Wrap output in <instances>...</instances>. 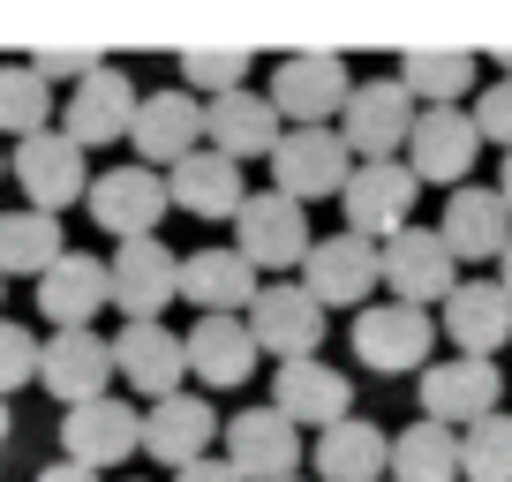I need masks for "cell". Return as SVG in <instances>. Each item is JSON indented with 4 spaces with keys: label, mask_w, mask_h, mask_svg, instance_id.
Here are the masks:
<instances>
[{
    "label": "cell",
    "mask_w": 512,
    "mask_h": 482,
    "mask_svg": "<svg viewBox=\"0 0 512 482\" xmlns=\"http://www.w3.org/2000/svg\"><path fill=\"white\" fill-rule=\"evenodd\" d=\"M415 98L400 91V76H377V83H354L347 106H339V144L354 151V166H377V159H407V136H415Z\"/></svg>",
    "instance_id": "1"
},
{
    "label": "cell",
    "mask_w": 512,
    "mask_h": 482,
    "mask_svg": "<svg viewBox=\"0 0 512 482\" xmlns=\"http://www.w3.org/2000/svg\"><path fill=\"white\" fill-rule=\"evenodd\" d=\"M8 174H16V189L31 196V211H53L61 219L68 204H83L91 196V151L76 144L68 129H38V136H23L16 144V159H8Z\"/></svg>",
    "instance_id": "2"
},
{
    "label": "cell",
    "mask_w": 512,
    "mask_h": 482,
    "mask_svg": "<svg viewBox=\"0 0 512 482\" xmlns=\"http://www.w3.org/2000/svg\"><path fill=\"white\" fill-rule=\"evenodd\" d=\"M241 324H249L256 354H279V362H309V354L324 347V332H332L324 302L302 287V279H264Z\"/></svg>",
    "instance_id": "3"
},
{
    "label": "cell",
    "mask_w": 512,
    "mask_h": 482,
    "mask_svg": "<svg viewBox=\"0 0 512 482\" xmlns=\"http://www.w3.org/2000/svg\"><path fill=\"white\" fill-rule=\"evenodd\" d=\"M430 347H437V317L430 309H407V302L354 309V362H362V370L415 377V370H430Z\"/></svg>",
    "instance_id": "4"
},
{
    "label": "cell",
    "mask_w": 512,
    "mask_h": 482,
    "mask_svg": "<svg viewBox=\"0 0 512 482\" xmlns=\"http://www.w3.org/2000/svg\"><path fill=\"white\" fill-rule=\"evenodd\" d=\"M347 61L339 53H324V46H309V53H279V68H272V113L287 121V129H332V113L347 106Z\"/></svg>",
    "instance_id": "5"
},
{
    "label": "cell",
    "mask_w": 512,
    "mask_h": 482,
    "mask_svg": "<svg viewBox=\"0 0 512 482\" xmlns=\"http://www.w3.org/2000/svg\"><path fill=\"white\" fill-rule=\"evenodd\" d=\"M234 249L256 272H294V264H309V249H317L309 204H294V196H279V189H249V204H241V219H234Z\"/></svg>",
    "instance_id": "6"
},
{
    "label": "cell",
    "mask_w": 512,
    "mask_h": 482,
    "mask_svg": "<svg viewBox=\"0 0 512 482\" xmlns=\"http://www.w3.org/2000/svg\"><path fill=\"white\" fill-rule=\"evenodd\" d=\"M415 196H422V181L407 174V159H377V166H354L347 174V189H339V211H347V234H362V241H392V234H407L415 226Z\"/></svg>",
    "instance_id": "7"
},
{
    "label": "cell",
    "mask_w": 512,
    "mask_h": 482,
    "mask_svg": "<svg viewBox=\"0 0 512 482\" xmlns=\"http://www.w3.org/2000/svg\"><path fill=\"white\" fill-rule=\"evenodd\" d=\"M83 204H91L98 234H113V249H121V241H159V219L174 211V196H166V174H151V166H106Z\"/></svg>",
    "instance_id": "8"
},
{
    "label": "cell",
    "mask_w": 512,
    "mask_h": 482,
    "mask_svg": "<svg viewBox=\"0 0 512 482\" xmlns=\"http://www.w3.org/2000/svg\"><path fill=\"white\" fill-rule=\"evenodd\" d=\"M384 287L407 309H445L452 287H460V257L445 249L437 226H407V234L384 241Z\"/></svg>",
    "instance_id": "9"
},
{
    "label": "cell",
    "mask_w": 512,
    "mask_h": 482,
    "mask_svg": "<svg viewBox=\"0 0 512 482\" xmlns=\"http://www.w3.org/2000/svg\"><path fill=\"white\" fill-rule=\"evenodd\" d=\"M302 287L317 294L324 309H369V294L384 287V249L339 226V234H324L317 249H309V264H302Z\"/></svg>",
    "instance_id": "10"
},
{
    "label": "cell",
    "mask_w": 512,
    "mask_h": 482,
    "mask_svg": "<svg viewBox=\"0 0 512 482\" xmlns=\"http://www.w3.org/2000/svg\"><path fill=\"white\" fill-rule=\"evenodd\" d=\"M128 144H136V166H151V174L166 166V174H174L189 151H204V98L181 91V83H166V91H144Z\"/></svg>",
    "instance_id": "11"
},
{
    "label": "cell",
    "mask_w": 512,
    "mask_h": 482,
    "mask_svg": "<svg viewBox=\"0 0 512 482\" xmlns=\"http://www.w3.org/2000/svg\"><path fill=\"white\" fill-rule=\"evenodd\" d=\"M347 174H354V151L339 144V129H287L272 151V189L294 196V204H317V196L339 204Z\"/></svg>",
    "instance_id": "12"
},
{
    "label": "cell",
    "mask_w": 512,
    "mask_h": 482,
    "mask_svg": "<svg viewBox=\"0 0 512 482\" xmlns=\"http://www.w3.org/2000/svg\"><path fill=\"white\" fill-rule=\"evenodd\" d=\"M128 452H144V415L128 400H83L61 415V460L91 467V475H106V467H121Z\"/></svg>",
    "instance_id": "13"
},
{
    "label": "cell",
    "mask_w": 512,
    "mask_h": 482,
    "mask_svg": "<svg viewBox=\"0 0 512 482\" xmlns=\"http://www.w3.org/2000/svg\"><path fill=\"white\" fill-rule=\"evenodd\" d=\"M497 400H505V377H497V362L452 354V362H430V370H422V422L475 430L482 415H497Z\"/></svg>",
    "instance_id": "14"
},
{
    "label": "cell",
    "mask_w": 512,
    "mask_h": 482,
    "mask_svg": "<svg viewBox=\"0 0 512 482\" xmlns=\"http://www.w3.org/2000/svg\"><path fill=\"white\" fill-rule=\"evenodd\" d=\"M475 151H482L475 113L430 106V113H415V136H407V174H415V181H437V189H467Z\"/></svg>",
    "instance_id": "15"
},
{
    "label": "cell",
    "mask_w": 512,
    "mask_h": 482,
    "mask_svg": "<svg viewBox=\"0 0 512 482\" xmlns=\"http://www.w3.org/2000/svg\"><path fill=\"white\" fill-rule=\"evenodd\" d=\"M219 445L241 482H294V460H302V437H294V422L279 407H241Z\"/></svg>",
    "instance_id": "16"
},
{
    "label": "cell",
    "mask_w": 512,
    "mask_h": 482,
    "mask_svg": "<svg viewBox=\"0 0 512 482\" xmlns=\"http://www.w3.org/2000/svg\"><path fill=\"white\" fill-rule=\"evenodd\" d=\"M226 437V422L211 415V400L204 392H174V400H151L144 407V452L159 467H196V460H211V445Z\"/></svg>",
    "instance_id": "17"
},
{
    "label": "cell",
    "mask_w": 512,
    "mask_h": 482,
    "mask_svg": "<svg viewBox=\"0 0 512 482\" xmlns=\"http://www.w3.org/2000/svg\"><path fill=\"white\" fill-rule=\"evenodd\" d=\"M113 377H121L113 370V339H98V332H53L46 347H38V385H46L61 407L106 400Z\"/></svg>",
    "instance_id": "18"
},
{
    "label": "cell",
    "mask_w": 512,
    "mask_h": 482,
    "mask_svg": "<svg viewBox=\"0 0 512 482\" xmlns=\"http://www.w3.org/2000/svg\"><path fill=\"white\" fill-rule=\"evenodd\" d=\"M113 370L144 392V400H174L181 377H189V339H181L174 324H159V317L121 324V332H113Z\"/></svg>",
    "instance_id": "19"
},
{
    "label": "cell",
    "mask_w": 512,
    "mask_h": 482,
    "mask_svg": "<svg viewBox=\"0 0 512 482\" xmlns=\"http://www.w3.org/2000/svg\"><path fill=\"white\" fill-rule=\"evenodd\" d=\"M272 407L294 422V430H332V422H347L354 407V377H339L332 362H279L272 370Z\"/></svg>",
    "instance_id": "20"
},
{
    "label": "cell",
    "mask_w": 512,
    "mask_h": 482,
    "mask_svg": "<svg viewBox=\"0 0 512 482\" xmlns=\"http://www.w3.org/2000/svg\"><path fill=\"white\" fill-rule=\"evenodd\" d=\"M106 302H113V264L83 257V249H68V257L38 279V317H46L53 332H91V317Z\"/></svg>",
    "instance_id": "21"
},
{
    "label": "cell",
    "mask_w": 512,
    "mask_h": 482,
    "mask_svg": "<svg viewBox=\"0 0 512 482\" xmlns=\"http://www.w3.org/2000/svg\"><path fill=\"white\" fill-rule=\"evenodd\" d=\"M279 136H287V121L272 113V98L264 91H226L204 106V144L219 151V159L249 166V159H272Z\"/></svg>",
    "instance_id": "22"
},
{
    "label": "cell",
    "mask_w": 512,
    "mask_h": 482,
    "mask_svg": "<svg viewBox=\"0 0 512 482\" xmlns=\"http://www.w3.org/2000/svg\"><path fill=\"white\" fill-rule=\"evenodd\" d=\"M136 106H144L136 76L106 61V68H98L91 83H76V91H68V113H61V129L76 136L83 151H91V144H113V136H128V129H136Z\"/></svg>",
    "instance_id": "23"
},
{
    "label": "cell",
    "mask_w": 512,
    "mask_h": 482,
    "mask_svg": "<svg viewBox=\"0 0 512 482\" xmlns=\"http://www.w3.org/2000/svg\"><path fill=\"white\" fill-rule=\"evenodd\" d=\"M174 294H181V264L166 241H121L113 249V309L128 324H151Z\"/></svg>",
    "instance_id": "24"
},
{
    "label": "cell",
    "mask_w": 512,
    "mask_h": 482,
    "mask_svg": "<svg viewBox=\"0 0 512 482\" xmlns=\"http://www.w3.org/2000/svg\"><path fill=\"white\" fill-rule=\"evenodd\" d=\"M256 264L241 257V249H189L181 257V302L204 309V317H249L256 302Z\"/></svg>",
    "instance_id": "25"
},
{
    "label": "cell",
    "mask_w": 512,
    "mask_h": 482,
    "mask_svg": "<svg viewBox=\"0 0 512 482\" xmlns=\"http://www.w3.org/2000/svg\"><path fill=\"white\" fill-rule=\"evenodd\" d=\"M437 234H445V249L460 264H482V257H505V241H512V204L497 189H452L445 196V219H437Z\"/></svg>",
    "instance_id": "26"
},
{
    "label": "cell",
    "mask_w": 512,
    "mask_h": 482,
    "mask_svg": "<svg viewBox=\"0 0 512 482\" xmlns=\"http://www.w3.org/2000/svg\"><path fill=\"white\" fill-rule=\"evenodd\" d=\"M445 339L460 354H475V362H490L497 347H505L512 339V294L497 287V279H460V287H452V302H445Z\"/></svg>",
    "instance_id": "27"
},
{
    "label": "cell",
    "mask_w": 512,
    "mask_h": 482,
    "mask_svg": "<svg viewBox=\"0 0 512 482\" xmlns=\"http://www.w3.org/2000/svg\"><path fill=\"white\" fill-rule=\"evenodd\" d=\"M166 196H174L189 219H241V204H249V189H241V166L219 159V151H189V159L166 174Z\"/></svg>",
    "instance_id": "28"
},
{
    "label": "cell",
    "mask_w": 512,
    "mask_h": 482,
    "mask_svg": "<svg viewBox=\"0 0 512 482\" xmlns=\"http://www.w3.org/2000/svg\"><path fill=\"white\" fill-rule=\"evenodd\" d=\"M317 482H392V437L369 415H347L317 437Z\"/></svg>",
    "instance_id": "29"
},
{
    "label": "cell",
    "mask_w": 512,
    "mask_h": 482,
    "mask_svg": "<svg viewBox=\"0 0 512 482\" xmlns=\"http://www.w3.org/2000/svg\"><path fill=\"white\" fill-rule=\"evenodd\" d=\"M189 377H204V385L234 392L256 377V339L241 317H196L189 324Z\"/></svg>",
    "instance_id": "30"
},
{
    "label": "cell",
    "mask_w": 512,
    "mask_h": 482,
    "mask_svg": "<svg viewBox=\"0 0 512 482\" xmlns=\"http://www.w3.org/2000/svg\"><path fill=\"white\" fill-rule=\"evenodd\" d=\"M400 91L415 98L422 113L430 106H460V98L475 91V53H460V46H407L400 53Z\"/></svg>",
    "instance_id": "31"
},
{
    "label": "cell",
    "mask_w": 512,
    "mask_h": 482,
    "mask_svg": "<svg viewBox=\"0 0 512 482\" xmlns=\"http://www.w3.org/2000/svg\"><path fill=\"white\" fill-rule=\"evenodd\" d=\"M68 257V241H61V219L53 211H0V279H46L53 264Z\"/></svg>",
    "instance_id": "32"
},
{
    "label": "cell",
    "mask_w": 512,
    "mask_h": 482,
    "mask_svg": "<svg viewBox=\"0 0 512 482\" xmlns=\"http://www.w3.org/2000/svg\"><path fill=\"white\" fill-rule=\"evenodd\" d=\"M392 482H460V437L445 422H407L392 437Z\"/></svg>",
    "instance_id": "33"
},
{
    "label": "cell",
    "mask_w": 512,
    "mask_h": 482,
    "mask_svg": "<svg viewBox=\"0 0 512 482\" xmlns=\"http://www.w3.org/2000/svg\"><path fill=\"white\" fill-rule=\"evenodd\" d=\"M53 129V83L31 61H0V136H38Z\"/></svg>",
    "instance_id": "34"
},
{
    "label": "cell",
    "mask_w": 512,
    "mask_h": 482,
    "mask_svg": "<svg viewBox=\"0 0 512 482\" xmlns=\"http://www.w3.org/2000/svg\"><path fill=\"white\" fill-rule=\"evenodd\" d=\"M174 68H181V91H196L211 106V98H226V91H249V53L241 46H181L174 53Z\"/></svg>",
    "instance_id": "35"
},
{
    "label": "cell",
    "mask_w": 512,
    "mask_h": 482,
    "mask_svg": "<svg viewBox=\"0 0 512 482\" xmlns=\"http://www.w3.org/2000/svg\"><path fill=\"white\" fill-rule=\"evenodd\" d=\"M460 482H512V415H482L475 430H460Z\"/></svg>",
    "instance_id": "36"
},
{
    "label": "cell",
    "mask_w": 512,
    "mask_h": 482,
    "mask_svg": "<svg viewBox=\"0 0 512 482\" xmlns=\"http://www.w3.org/2000/svg\"><path fill=\"white\" fill-rule=\"evenodd\" d=\"M38 347H46V339H38L31 324H8V317H0V400L23 392V385H38Z\"/></svg>",
    "instance_id": "37"
},
{
    "label": "cell",
    "mask_w": 512,
    "mask_h": 482,
    "mask_svg": "<svg viewBox=\"0 0 512 482\" xmlns=\"http://www.w3.org/2000/svg\"><path fill=\"white\" fill-rule=\"evenodd\" d=\"M31 68H38L46 83H53V76H61V83H91L98 68H106V53H98V46H38Z\"/></svg>",
    "instance_id": "38"
},
{
    "label": "cell",
    "mask_w": 512,
    "mask_h": 482,
    "mask_svg": "<svg viewBox=\"0 0 512 482\" xmlns=\"http://www.w3.org/2000/svg\"><path fill=\"white\" fill-rule=\"evenodd\" d=\"M475 129H482V144L512 151V76H497L490 91L475 98Z\"/></svg>",
    "instance_id": "39"
},
{
    "label": "cell",
    "mask_w": 512,
    "mask_h": 482,
    "mask_svg": "<svg viewBox=\"0 0 512 482\" xmlns=\"http://www.w3.org/2000/svg\"><path fill=\"white\" fill-rule=\"evenodd\" d=\"M174 482H241L234 467H226V452H211V460H196V467H181Z\"/></svg>",
    "instance_id": "40"
},
{
    "label": "cell",
    "mask_w": 512,
    "mask_h": 482,
    "mask_svg": "<svg viewBox=\"0 0 512 482\" xmlns=\"http://www.w3.org/2000/svg\"><path fill=\"white\" fill-rule=\"evenodd\" d=\"M38 482H98V475L76 467V460H53V467H38Z\"/></svg>",
    "instance_id": "41"
},
{
    "label": "cell",
    "mask_w": 512,
    "mask_h": 482,
    "mask_svg": "<svg viewBox=\"0 0 512 482\" xmlns=\"http://www.w3.org/2000/svg\"><path fill=\"white\" fill-rule=\"evenodd\" d=\"M497 196L512 204V151H505V166H497Z\"/></svg>",
    "instance_id": "42"
},
{
    "label": "cell",
    "mask_w": 512,
    "mask_h": 482,
    "mask_svg": "<svg viewBox=\"0 0 512 482\" xmlns=\"http://www.w3.org/2000/svg\"><path fill=\"white\" fill-rule=\"evenodd\" d=\"M497 287L512 294V241H505V257H497Z\"/></svg>",
    "instance_id": "43"
},
{
    "label": "cell",
    "mask_w": 512,
    "mask_h": 482,
    "mask_svg": "<svg viewBox=\"0 0 512 482\" xmlns=\"http://www.w3.org/2000/svg\"><path fill=\"white\" fill-rule=\"evenodd\" d=\"M8 437H16V415H8V400H0V452H8Z\"/></svg>",
    "instance_id": "44"
},
{
    "label": "cell",
    "mask_w": 512,
    "mask_h": 482,
    "mask_svg": "<svg viewBox=\"0 0 512 482\" xmlns=\"http://www.w3.org/2000/svg\"><path fill=\"white\" fill-rule=\"evenodd\" d=\"M0 174H8V159H0Z\"/></svg>",
    "instance_id": "45"
},
{
    "label": "cell",
    "mask_w": 512,
    "mask_h": 482,
    "mask_svg": "<svg viewBox=\"0 0 512 482\" xmlns=\"http://www.w3.org/2000/svg\"><path fill=\"white\" fill-rule=\"evenodd\" d=\"M0 287H8V279H0Z\"/></svg>",
    "instance_id": "46"
},
{
    "label": "cell",
    "mask_w": 512,
    "mask_h": 482,
    "mask_svg": "<svg viewBox=\"0 0 512 482\" xmlns=\"http://www.w3.org/2000/svg\"><path fill=\"white\" fill-rule=\"evenodd\" d=\"M294 482H302V475H294Z\"/></svg>",
    "instance_id": "47"
}]
</instances>
